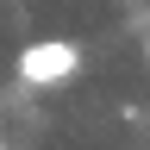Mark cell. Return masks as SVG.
Masks as SVG:
<instances>
[{"mask_svg": "<svg viewBox=\"0 0 150 150\" xmlns=\"http://www.w3.org/2000/svg\"><path fill=\"white\" fill-rule=\"evenodd\" d=\"M13 69H19L25 88H63V81L81 75V44L75 38H38V44H25L13 56Z\"/></svg>", "mask_w": 150, "mask_h": 150, "instance_id": "obj_1", "label": "cell"}, {"mask_svg": "<svg viewBox=\"0 0 150 150\" xmlns=\"http://www.w3.org/2000/svg\"><path fill=\"white\" fill-rule=\"evenodd\" d=\"M144 50H150V44H144Z\"/></svg>", "mask_w": 150, "mask_h": 150, "instance_id": "obj_2", "label": "cell"}]
</instances>
